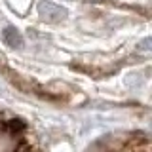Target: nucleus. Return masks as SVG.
<instances>
[{"mask_svg":"<svg viewBox=\"0 0 152 152\" xmlns=\"http://www.w3.org/2000/svg\"><path fill=\"white\" fill-rule=\"evenodd\" d=\"M0 152H36L25 137V126L19 120H8L0 129Z\"/></svg>","mask_w":152,"mask_h":152,"instance_id":"nucleus-1","label":"nucleus"},{"mask_svg":"<svg viewBox=\"0 0 152 152\" xmlns=\"http://www.w3.org/2000/svg\"><path fill=\"white\" fill-rule=\"evenodd\" d=\"M38 15L46 23H59L66 17V10L53 2H40L38 4Z\"/></svg>","mask_w":152,"mask_h":152,"instance_id":"nucleus-2","label":"nucleus"},{"mask_svg":"<svg viewBox=\"0 0 152 152\" xmlns=\"http://www.w3.org/2000/svg\"><path fill=\"white\" fill-rule=\"evenodd\" d=\"M0 34H2V40L6 42V46H10V48H21L23 46V38L15 27H4Z\"/></svg>","mask_w":152,"mask_h":152,"instance_id":"nucleus-3","label":"nucleus"},{"mask_svg":"<svg viewBox=\"0 0 152 152\" xmlns=\"http://www.w3.org/2000/svg\"><path fill=\"white\" fill-rule=\"evenodd\" d=\"M124 152H152V142H146V141L133 142V145H129Z\"/></svg>","mask_w":152,"mask_h":152,"instance_id":"nucleus-4","label":"nucleus"},{"mask_svg":"<svg viewBox=\"0 0 152 152\" xmlns=\"http://www.w3.org/2000/svg\"><path fill=\"white\" fill-rule=\"evenodd\" d=\"M139 51H142V53H150L152 51V38H146V40H142L139 44Z\"/></svg>","mask_w":152,"mask_h":152,"instance_id":"nucleus-5","label":"nucleus"},{"mask_svg":"<svg viewBox=\"0 0 152 152\" xmlns=\"http://www.w3.org/2000/svg\"><path fill=\"white\" fill-rule=\"evenodd\" d=\"M88 2H101V0H88Z\"/></svg>","mask_w":152,"mask_h":152,"instance_id":"nucleus-6","label":"nucleus"}]
</instances>
